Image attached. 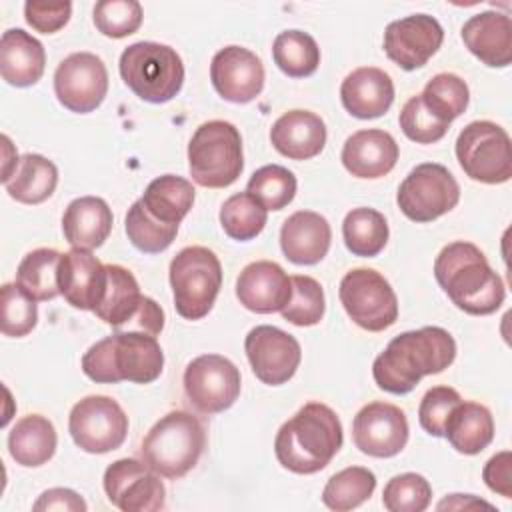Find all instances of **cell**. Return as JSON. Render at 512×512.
I'll use <instances>...</instances> for the list:
<instances>
[{
	"label": "cell",
	"instance_id": "obj_30",
	"mask_svg": "<svg viewBox=\"0 0 512 512\" xmlns=\"http://www.w3.org/2000/svg\"><path fill=\"white\" fill-rule=\"evenodd\" d=\"M444 436L460 454H480L494 440V418L484 404L460 400L444 426Z\"/></svg>",
	"mask_w": 512,
	"mask_h": 512
},
{
	"label": "cell",
	"instance_id": "obj_41",
	"mask_svg": "<svg viewBox=\"0 0 512 512\" xmlns=\"http://www.w3.org/2000/svg\"><path fill=\"white\" fill-rule=\"evenodd\" d=\"M296 186V176L288 168L268 164L250 176L246 192H250L266 210H282L294 200Z\"/></svg>",
	"mask_w": 512,
	"mask_h": 512
},
{
	"label": "cell",
	"instance_id": "obj_28",
	"mask_svg": "<svg viewBox=\"0 0 512 512\" xmlns=\"http://www.w3.org/2000/svg\"><path fill=\"white\" fill-rule=\"evenodd\" d=\"M112 210L98 196L72 200L62 216V232L72 248L94 250L104 244L112 230Z\"/></svg>",
	"mask_w": 512,
	"mask_h": 512
},
{
	"label": "cell",
	"instance_id": "obj_44",
	"mask_svg": "<svg viewBox=\"0 0 512 512\" xmlns=\"http://www.w3.org/2000/svg\"><path fill=\"white\" fill-rule=\"evenodd\" d=\"M2 300V316H0V328L4 336L22 338L38 322V310L36 302L22 292V288L14 284H4L0 292Z\"/></svg>",
	"mask_w": 512,
	"mask_h": 512
},
{
	"label": "cell",
	"instance_id": "obj_10",
	"mask_svg": "<svg viewBox=\"0 0 512 512\" xmlns=\"http://www.w3.org/2000/svg\"><path fill=\"white\" fill-rule=\"evenodd\" d=\"M340 302L354 324L368 332H382L398 318V298L390 282L372 268H354L338 288Z\"/></svg>",
	"mask_w": 512,
	"mask_h": 512
},
{
	"label": "cell",
	"instance_id": "obj_37",
	"mask_svg": "<svg viewBox=\"0 0 512 512\" xmlns=\"http://www.w3.org/2000/svg\"><path fill=\"white\" fill-rule=\"evenodd\" d=\"M420 100L434 118L450 124L468 108L470 90L458 74L440 72L426 82Z\"/></svg>",
	"mask_w": 512,
	"mask_h": 512
},
{
	"label": "cell",
	"instance_id": "obj_14",
	"mask_svg": "<svg viewBox=\"0 0 512 512\" xmlns=\"http://www.w3.org/2000/svg\"><path fill=\"white\" fill-rule=\"evenodd\" d=\"M112 506L122 512H156L164 508L166 488L144 460L120 458L112 462L102 478Z\"/></svg>",
	"mask_w": 512,
	"mask_h": 512
},
{
	"label": "cell",
	"instance_id": "obj_31",
	"mask_svg": "<svg viewBox=\"0 0 512 512\" xmlns=\"http://www.w3.org/2000/svg\"><path fill=\"white\" fill-rule=\"evenodd\" d=\"M56 428L54 424L40 416L28 414L20 418L8 434V450L16 464L26 468H36L46 464L56 452Z\"/></svg>",
	"mask_w": 512,
	"mask_h": 512
},
{
	"label": "cell",
	"instance_id": "obj_48",
	"mask_svg": "<svg viewBox=\"0 0 512 512\" xmlns=\"http://www.w3.org/2000/svg\"><path fill=\"white\" fill-rule=\"evenodd\" d=\"M72 4L70 2H26L24 18L26 22L42 34H54L64 28L70 20Z\"/></svg>",
	"mask_w": 512,
	"mask_h": 512
},
{
	"label": "cell",
	"instance_id": "obj_9",
	"mask_svg": "<svg viewBox=\"0 0 512 512\" xmlns=\"http://www.w3.org/2000/svg\"><path fill=\"white\" fill-rule=\"evenodd\" d=\"M456 158L464 174L476 182L502 184L512 178L508 132L490 120H474L456 138Z\"/></svg>",
	"mask_w": 512,
	"mask_h": 512
},
{
	"label": "cell",
	"instance_id": "obj_1",
	"mask_svg": "<svg viewBox=\"0 0 512 512\" xmlns=\"http://www.w3.org/2000/svg\"><path fill=\"white\" fill-rule=\"evenodd\" d=\"M456 358L452 334L440 326H424L394 336L372 364V376L380 390L408 394L422 376L444 372Z\"/></svg>",
	"mask_w": 512,
	"mask_h": 512
},
{
	"label": "cell",
	"instance_id": "obj_11",
	"mask_svg": "<svg viewBox=\"0 0 512 512\" xmlns=\"http://www.w3.org/2000/svg\"><path fill=\"white\" fill-rule=\"evenodd\" d=\"M460 200V186L452 172L436 162H424L402 180L396 202L400 212L412 222H432Z\"/></svg>",
	"mask_w": 512,
	"mask_h": 512
},
{
	"label": "cell",
	"instance_id": "obj_35",
	"mask_svg": "<svg viewBox=\"0 0 512 512\" xmlns=\"http://www.w3.org/2000/svg\"><path fill=\"white\" fill-rule=\"evenodd\" d=\"M388 222L374 208H354L342 222V238L354 256H378L388 242Z\"/></svg>",
	"mask_w": 512,
	"mask_h": 512
},
{
	"label": "cell",
	"instance_id": "obj_39",
	"mask_svg": "<svg viewBox=\"0 0 512 512\" xmlns=\"http://www.w3.org/2000/svg\"><path fill=\"white\" fill-rule=\"evenodd\" d=\"M266 218L268 210L250 192L232 194L220 208V224L224 232L240 242L256 238L264 230Z\"/></svg>",
	"mask_w": 512,
	"mask_h": 512
},
{
	"label": "cell",
	"instance_id": "obj_19",
	"mask_svg": "<svg viewBox=\"0 0 512 512\" xmlns=\"http://www.w3.org/2000/svg\"><path fill=\"white\" fill-rule=\"evenodd\" d=\"M210 80L224 100L246 104L260 96L264 88V66L248 48L226 46L210 62Z\"/></svg>",
	"mask_w": 512,
	"mask_h": 512
},
{
	"label": "cell",
	"instance_id": "obj_34",
	"mask_svg": "<svg viewBox=\"0 0 512 512\" xmlns=\"http://www.w3.org/2000/svg\"><path fill=\"white\" fill-rule=\"evenodd\" d=\"M62 254L54 248H36L28 252L16 270V284L34 302L52 300L60 294L58 266Z\"/></svg>",
	"mask_w": 512,
	"mask_h": 512
},
{
	"label": "cell",
	"instance_id": "obj_50",
	"mask_svg": "<svg viewBox=\"0 0 512 512\" xmlns=\"http://www.w3.org/2000/svg\"><path fill=\"white\" fill-rule=\"evenodd\" d=\"M34 510H70L84 512L88 506L80 494L70 488H50L40 494V498L32 506Z\"/></svg>",
	"mask_w": 512,
	"mask_h": 512
},
{
	"label": "cell",
	"instance_id": "obj_45",
	"mask_svg": "<svg viewBox=\"0 0 512 512\" xmlns=\"http://www.w3.org/2000/svg\"><path fill=\"white\" fill-rule=\"evenodd\" d=\"M142 6L136 0H102L94 6V24L108 38H126L142 24Z\"/></svg>",
	"mask_w": 512,
	"mask_h": 512
},
{
	"label": "cell",
	"instance_id": "obj_15",
	"mask_svg": "<svg viewBox=\"0 0 512 512\" xmlns=\"http://www.w3.org/2000/svg\"><path fill=\"white\" fill-rule=\"evenodd\" d=\"M54 92L58 102L76 114L96 110L108 92V70L92 52L66 56L54 72Z\"/></svg>",
	"mask_w": 512,
	"mask_h": 512
},
{
	"label": "cell",
	"instance_id": "obj_27",
	"mask_svg": "<svg viewBox=\"0 0 512 512\" xmlns=\"http://www.w3.org/2000/svg\"><path fill=\"white\" fill-rule=\"evenodd\" d=\"M46 66V52L40 40L22 28H10L0 40V74L16 88L36 84Z\"/></svg>",
	"mask_w": 512,
	"mask_h": 512
},
{
	"label": "cell",
	"instance_id": "obj_21",
	"mask_svg": "<svg viewBox=\"0 0 512 512\" xmlns=\"http://www.w3.org/2000/svg\"><path fill=\"white\" fill-rule=\"evenodd\" d=\"M106 266L90 252L72 248L62 254L58 288L64 300L78 310H94L106 288Z\"/></svg>",
	"mask_w": 512,
	"mask_h": 512
},
{
	"label": "cell",
	"instance_id": "obj_3",
	"mask_svg": "<svg viewBox=\"0 0 512 512\" xmlns=\"http://www.w3.org/2000/svg\"><path fill=\"white\" fill-rule=\"evenodd\" d=\"M342 440V424L336 412L322 402H308L280 426L274 454L294 474H316L338 454Z\"/></svg>",
	"mask_w": 512,
	"mask_h": 512
},
{
	"label": "cell",
	"instance_id": "obj_7",
	"mask_svg": "<svg viewBox=\"0 0 512 512\" xmlns=\"http://www.w3.org/2000/svg\"><path fill=\"white\" fill-rule=\"evenodd\" d=\"M188 168L196 184L226 188L244 170L242 136L226 120H208L196 128L188 144Z\"/></svg>",
	"mask_w": 512,
	"mask_h": 512
},
{
	"label": "cell",
	"instance_id": "obj_8",
	"mask_svg": "<svg viewBox=\"0 0 512 512\" xmlns=\"http://www.w3.org/2000/svg\"><path fill=\"white\" fill-rule=\"evenodd\" d=\"M170 286L176 312L186 320L204 318L220 292L222 266L204 246L182 248L170 262Z\"/></svg>",
	"mask_w": 512,
	"mask_h": 512
},
{
	"label": "cell",
	"instance_id": "obj_51",
	"mask_svg": "<svg viewBox=\"0 0 512 512\" xmlns=\"http://www.w3.org/2000/svg\"><path fill=\"white\" fill-rule=\"evenodd\" d=\"M438 510H474V508H494L492 504H488L486 500H480L472 494H450L448 498H444L438 506Z\"/></svg>",
	"mask_w": 512,
	"mask_h": 512
},
{
	"label": "cell",
	"instance_id": "obj_23",
	"mask_svg": "<svg viewBox=\"0 0 512 512\" xmlns=\"http://www.w3.org/2000/svg\"><path fill=\"white\" fill-rule=\"evenodd\" d=\"M464 46L486 66L506 68L512 62V20L508 14L486 10L462 26Z\"/></svg>",
	"mask_w": 512,
	"mask_h": 512
},
{
	"label": "cell",
	"instance_id": "obj_18",
	"mask_svg": "<svg viewBox=\"0 0 512 512\" xmlns=\"http://www.w3.org/2000/svg\"><path fill=\"white\" fill-rule=\"evenodd\" d=\"M444 30L434 16L412 14L384 30V52L402 70L422 68L442 46Z\"/></svg>",
	"mask_w": 512,
	"mask_h": 512
},
{
	"label": "cell",
	"instance_id": "obj_24",
	"mask_svg": "<svg viewBox=\"0 0 512 512\" xmlns=\"http://www.w3.org/2000/svg\"><path fill=\"white\" fill-rule=\"evenodd\" d=\"M332 230L328 220L312 210L290 214L280 228V248L284 256L300 266L318 264L330 250Z\"/></svg>",
	"mask_w": 512,
	"mask_h": 512
},
{
	"label": "cell",
	"instance_id": "obj_2",
	"mask_svg": "<svg viewBox=\"0 0 512 512\" xmlns=\"http://www.w3.org/2000/svg\"><path fill=\"white\" fill-rule=\"evenodd\" d=\"M434 276L448 298L472 316L496 312L506 296L500 274L472 242L458 240L444 246L434 260Z\"/></svg>",
	"mask_w": 512,
	"mask_h": 512
},
{
	"label": "cell",
	"instance_id": "obj_25",
	"mask_svg": "<svg viewBox=\"0 0 512 512\" xmlns=\"http://www.w3.org/2000/svg\"><path fill=\"white\" fill-rule=\"evenodd\" d=\"M340 100L356 118H378L386 114L394 102V82L384 70L362 66L342 80Z\"/></svg>",
	"mask_w": 512,
	"mask_h": 512
},
{
	"label": "cell",
	"instance_id": "obj_6",
	"mask_svg": "<svg viewBox=\"0 0 512 512\" xmlns=\"http://www.w3.org/2000/svg\"><path fill=\"white\" fill-rule=\"evenodd\" d=\"M120 76L142 100L164 104L184 84V64L178 52L158 42H134L120 54Z\"/></svg>",
	"mask_w": 512,
	"mask_h": 512
},
{
	"label": "cell",
	"instance_id": "obj_40",
	"mask_svg": "<svg viewBox=\"0 0 512 512\" xmlns=\"http://www.w3.org/2000/svg\"><path fill=\"white\" fill-rule=\"evenodd\" d=\"M124 226L132 246L146 254H158L166 250L178 234V226L162 224L156 218H152L140 200H136L128 208Z\"/></svg>",
	"mask_w": 512,
	"mask_h": 512
},
{
	"label": "cell",
	"instance_id": "obj_32",
	"mask_svg": "<svg viewBox=\"0 0 512 512\" xmlns=\"http://www.w3.org/2000/svg\"><path fill=\"white\" fill-rule=\"evenodd\" d=\"M194 198H196V190L192 182H188L182 176L164 174L154 178L146 186L140 202L144 204L146 212L158 222L178 226L184 220V216L190 212Z\"/></svg>",
	"mask_w": 512,
	"mask_h": 512
},
{
	"label": "cell",
	"instance_id": "obj_12",
	"mask_svg": "<svg viewBox=\"0 0 512 512\" xmlns=\"http://www.w3.org/2000/svg\"><path fill=\"white\" fill-rule=\"evenodd\" d=\"M68 430L80 450L88 454H106L124 444L128 416L114 398L94 394L72 406Z\"/></svg>",
	"mask_w": 512,
	"mask_h": 512
},
{
	"label": "cell",
	"instance_id": "obj_22",
	"mask_svg": "<svg viewBox=\"0 0 512 512\" xmlns=\"http://www.w3.org/2000/svg\"><path fill=\"white\" fill-rule=\"evenodd\" d=\"M398 144L390 132L368 128L346 138L340 160L356 178H382L398 162Z\"/></svg>",
	"mask_w": 512,
	"mask_h": 512
},
{
	"label": "cell",
	"instance_id": "obj_38",
	"mask_svg": "<svg viewBox=\"0 0 512 512\" xmlns=\"http://www.w3.org/2000/svg\"><path fill=\"white\" fill-rule=\"evenodd\" d=\"M376 488V476L364 466H348L328 478L322 502L336 512H348L364 504Z\"/></svg>",
	"mask_w": 512,
	"mask_h": 512
},
{
	"label": "cell",
	"instance_id": "obj_4",
	"mask_svg": "<svg viewBox=\"0 0 512 512\" xmlns=\"http://www.w3.org/2000/svg\"><path fill=\"white\" fill-rule=\"evenodd\" d=\"M82 370L90 380L100 384L122 380L150 384L164 370V352L152 334L116 330L86 350Z\"/></svg>",
	"mask_w": 512,
	"mask_h": 512
},
{
	"label": "cell",
	"instance_id": "obj_20",
	"mask_svg": "<svg viewBox=\"0 0 512 512\" xmlns=\"http://www.w3.org/2000/svg\"><path fill=\"white\" fill-rule=\"evenodd\" d=\"M236 296L250 312H280L292 296V280L280 264L258 260L242 268L236 280Z\"/></svg>",
	"mask_w": 512,
	"mask_h": 512
},
{
	"label": "cell",
	"instance_id": "obj_5",
	"mask_svg": "<svg viewBox=\"0 0 512 512\" xmlns=\"http://www.w3.org/2000/svg\"><path fill=\"white\" fill-rule=\"evenodd\" d=\"M204 446L206 430L202 422L186 410H172L148 430L140 454L156 474L176 480L198 464Z\"/></svg>",
	"mask_w": 512,
	"mask_h": 512
},
{
	"label": "cell",
	"instance_id": "obj_36",
	"mask_svg": "<svg viewBox=\"0 0 512 512\" xmlns=\"http://www.w3.org/2000/svg\"><path fill=\"white\" fill-rule=\"evenodd\" d=\"M272 58L286 76L306 78L318 70L320 48L308 32L284 30L274 38Z\"/></svg>",
	"mask_w": 512,
	"mask_h": 512
},
{
	"label": "cell",
	"instance_id": "obj_17",
	"mask_svg": "<svg viewBox=\"0 0 512 512\" xmlns=\"http://www.w3.org/2000/svg\"><path fill=\"white\" fill-rule=\"evenodd\" d=\"M352 438L356 448L368 456H396L408 442L406 414L394 404L370 402L354 416Z\"/></svg>",
	"mask_w": 512,
	"mask_h": 512
},
{
	"label": "cell",
	"instance_id": "obj_13",
	"mask_svg": "<svg viewBox=\"0 0 512 512\" xmlns=\"http://www.w3.org/2000/svg\"><path fill=\"white\" fill-rule=\"evenodd\" d=\"M188 402L202 414L228 410L240 396V370L220 354H202L184 370Z\"/></svg>",
	"mask_w": 512,
	"mask_h": 512
},
{
	"label": "cell",
	"instance_id": "obj_29",
	"mask_svg": "<svg viewBox=\"0 0 512 512\" xmlns=\"http://www.w3.org/2000/svg\"><path fill=\"white\" fill-rule=\"evenodd\" d=\"M106 288L92 310L102 322L116 330H126L128 324L140 314L144 304V294L134 278V274L120 264H106Z\"/></svg>",
	"mask_w": 512,
	"mask_h": 512
},
{
	"label": "cell",
	"instance_id": "obj_47",
	"mask_svg": "<svg viewBox=\"0 0 512 512\" xmlns=\"http://www.w3.org/2000/svg\"><path fill=\"white\" fill-rule=\"evenodd\" d=\"M462 400V396L450 388V386H434L430 388L420 406H418V420L420 426L430 434V436H444V426L446 420L452 412V408Z\"/></svg>",
	"mask_w": 512,
	"mask_h": 512
},
{
	"label": "cell",
	"instance_id": "obj_49",
	"mask_svg": "<svg viewBox=\"0 0 512 512\" xmlns=\"http://www.w3.org/2000/svg\"><path fill=\"white\" fill-rule=\"evenodd\" d=\"M482 478L492 492L504 498H510L512 496V454L508 450L494 454L486 462L482 470Z\"/></svg>",
	"mask_w": 512,
	"mask_h": 512
},
{
	"label": "cell",
	"instance_id": "obj_43",
	"mask_svg": "<svg viewBox=\"0 0 512 512\" xmlns=\"http://www.w3.org/2000/svg\"><path fill=\"white\" fill-rule=\"evenodd\" d=\"M432 488L422 474L404 472L388 480L382 504L388 512H424L430 506Z\"/></svg>",
	"mask_w": 512,
	"mask_h": 512
},
{
	"label": "cell",
	"instance_id": "obj_33",
	"mask_svg": "<svg viewBox=\"0 0 512 512\" xmlns=\"http://www.w3.org/2000/svg\"><path fill=\"white\" fill-rule=\"evenodd\" d=\"M58 184V168L42 154H24L18 166L4 182L10 198L22 204H40L48 200Z\"/></svg>",
	"mask_w": 512,
	"mask_h": 512
},
{
	"label": "cell",
	"instance_id": "obj_42",
	"mask_svg": "<svg viewBox=\"0 0 512 512\" xmlns=\"http://www.w3.org/2000/svg\"><path fill=\"white\" fill-rule=\"evenodd\" d=\"M292 280V296L288 304L280 310L282 318L294 326H314L322 320L326 302L324 290L318 280L312 276H290Z\"/></svg>",
	"mask_w": 512,
	"mask_h": 512
},
{
	"label": "cell",
	"instance_id": "obj_46",
	"mask_svg": "<svg viewBox=\"0 0 512 512\" xmlns=\"http://www.w3.org/2000/svg\"><path fill=\"white\" fill-rule=\"evenodd\" d=\"M400 128L406 138L418 144H432L446 136L448 126L434 118L420 100V94L412 96L400 110Z\"/></svg>",
	"mask_w": 512,
	"mask_h": 512
},
{
	"label": "cell",
	"instance_id": "obj_26",
	"mask_svg": "<svg viewBox=\"0 0 512 512\" xmlns=\"http://www.w3.org/2000/svg\"><path fill=\"white\" fill-rule=\"evenodd\" d=\"M270 142L276 152L290 160H310L326 144V124L314 112L288 110L272 124Z\"/></svg>",
	"mask_w": 512,
	"mask_h": 512
},
{
	"label": "cell",
	"instance_id": "obj_16",
	"mask_svg": "<svg viewBox=\"0 0 512 512\" xmlns=\"http://www.w3.org/2000/svg\"><path fill=\"white\" fill-rule=\"evenodd\" d=\"M244 350L252 372L268 386L288 382L296 374L302 360L298 340L292 334L268 324L256 326L248 332Z\"/></svg>",
	"mask_w": 512,
	"mask_h": 512
}]
</instances>
